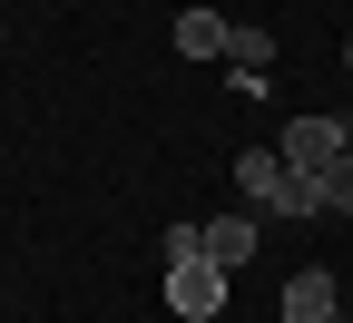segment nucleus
<instances>
[{
    "mask_svg": "<svg viewBox=\"0 0 353 323\" xmlns=\"http://www.w3.org/2000/svg\"><path fill=\"white\" fill-rule=\"evenodd\" d=\"M176 50L187 59H226L236 50V20L226 10H176Z\"/></svg>",
    "mask_w": 353,
    "mask_h": 323,
    "instance_id": "39448f33",
    "label": "nucleus"
},
{
    "mask_svg": "<svg viewBox=\"0 0 353 323\" xmlns=\"http://www.w3.org/2000/svg\"><path fill=\"white\" fill-rule=\"evenodd\" d=\"M245 255H255V216H216V225H206V264L245 274Z\"/></svg>",
    "mask_w": 353,
    "mask_h": 323,
    "instance_id": "423d86ee",
    "label": "nucleus"
},
{
    "mask_svg": "<svg viewBox=\"0 0 353 323\" xmlns=\"http://www.w3.org/2000/svg\"><path fill=\"white\" fill-rule=\"evenodd\" d=\"M245 79H265V59H275V30H255V20H236V50H226Z\"/></svg>",
    "mask_w": 353,
    "mask_h": 323,
    "instance_id": "0eeeda50",
    "label": "nucleus"
},
{
    "mask_svg": "<svg viewBox=\"0 0 353 323\" xmlns=\"http://www.w3.org/2000/svg\"><path fill=\"white\" fill-rule=\"evenodd\" d=\"M334 313H343V284H334L324 264H294V274H285V313H275V323H334Z\"/></svg>",
    "mask_w": 353,
    "mask_h": 323,
    "instance_id": "20e7f679",
    "label": "nucleus"
},
{
    "mask_svg": "<svg viewBox=\"0 0 353 323\" xmlns=\"http://www.w3.org/2000/svg\"><path fill=\"white\" fill-rule=\"evenodd\" d=\"M236 187H245L255 216H294V225H304V216H324V187H314L304 167H285L275 147H245V157H236Z\"/></svg>",
    "mask_w": 353,
    "mask_h": 323,
    "instance_id": "f257e3e1",
    "label": "nucleus"
},
{
    "mask_svg": "<svg viewBox=\"0 0 353 323\" xmlns=\"http://www.w3.org/2000/svg\"><path fill=\"white\" fill-rule=\"evenodd\" d=\"M343 69H353V50H343Z\"/></svg>",
    "mask_w": 353,
    "mask_h": 323,
    "instance_id": "1a4fd4ad",
    "label": "nucleus"
},
{
    "mask_svg": "<svg viewBox=\"0 0 353 323\" xmlns=\"http://www.w3.org/2000/svg\"><path fill=\"white\" fill-rule=\"evenodd\" d=\"M343 147H353V127H343V118H294V127L275 137V157H285V167H304V176H324Z\"/></svg>",
    "mask_w": 353,
    "mask_h": 323,
    "instance_id": "7ed1b4c3",
    "label": "nucleus"
},
{
    "mask_svg": "<svg viewBox=\"0 0 353 323\" xmlns=\"http://www.w3.org/2000/svg\"><path fill=\"white\" fill-rule=\"evenodd\" d=\"M314 187H324V216H353V147H343V157L314 176Z\"/></svg>",
    "mask_w": 353,
    "mask_h": 323,
    "instance_id": "6e6552de",
    "label": "nucleus"
},
{
    "mask_svg": "<svg viewBox=\"0 0 353 323\" xmlns=\"http://www.w3.org/2000/svg\"><path fill=\"white\" fill-rule=\"evenodd\" d=\"M226 294H236V274H226V264H206V255H176V264H167V313L216 323V313H226Z\"/></svg>",
    "mask_w": 353,
    "mask_h": 323,
    "instance_id": "f03ea898",
    "label": "nucleus"
}]
</instances>
